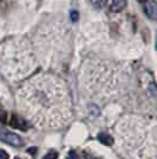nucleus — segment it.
<instances>
[{
    "instance_id": "nucleus-4",
    "label": "nucleus",
    "mask_w": 157,
    "mask_h": 159,
    "mask_svg": "<svg viewBox=\"0 0 157 159\" xmlns=\"http://www.w3.org/2000/svg\"><path fill=\"white\" fill-rule=\"evenodd\" d=\"M126 5V0H112L111 11L112 12H121Z\"/></svg>"
},
{
    "instance_id": "nucleus-14",
    "label": "nucleus",
    "mask_w": 157,
    "mask_h": 159,
    "mask_svg": "<svg viewBox=\"0 0 157 159\" xmlns=\"http://www.w3.org/2000/svg\"><path fill=\"white\" fill-rule=\"evenodd\" d=\"M15 159H19V158H15Z\"/></svg>"
},
{
    "instance_id": "nucleus-1",
    "label": "nucleus",
    "mask_w": 157,
    "mask_h": 159,
    "mask_svg": "<svg viewBox=\"0 0 157 159\" xmlns=\"http://www.w3.org/2000/svg\"><path fill=\"white\" fill-rule=\"evenodd\" d=\"M21 102L28 115L43 126H62L70 116L65 87L52 76H40L23 87Z\"/></svg>"
},
{
    "instance_id": "nucleus-10",
    "label": "nucleus",
    "mask_w": 157,
    "mask_h": 159,
    "mask_svg": "<svg viewBox=\"0 0 157 159\" xmlns=\"http://www.w3.org/2000/svg\"><path fill=\"white\" fill-rule=\"evenodd\" d=\"M77 19H78V12H77V11L71 12V20L72 21H77Z\"/></svg>"
},
{
    "instance_id": "nucleus-9",
    "label": "nucleus",
    "mask_w": 157,
    "mask_h": 159,
    "mask_svg": "<svg viewBox=\"0 0 157 159\" xmlns=\"http://www.w3.org/2000/svg\"><path fill=\"white\" fill-rule=\"evenodd\" d=\"M0 159H8V153L4 150H0Z\"/></svg>"
},
{
    "instance_id": "nucleus-5",
    "label": "nucleus",
    "mask_w": 157,
    "mask_h": 159,
    "mask_svg": "<svg viewBox=\"0 0 157 159\" xmlns=\"http://www.w3.org/2000/svg\"><path fill=\"white\" fill-rule=\"evenodd\" d=\"M97 138H98V140L102 144H104V145H106V146H111L112 144H113L112 137L109 135V134H106V133H99Z\"/></svg>"
},
{
    "instance_id": "nucleus-7",
    "label": "nucleus",
    "mask_w": 157,
    "mask_h": 159,
    "mask_svg": "<svg viewBox=\"0 0 157 159\" xmlns=\"http://www.w3.org/2000/svg\"><path fill=\"white\" fill-rule=\"evenodd\" d=\"M91 1V5L95 8H103L106 2V0H90Z\"/></svg>"
},
{
    "instance_id": "nucleus-8",
    "label": "nucleus",
    "mask_w": 157,
    "mask_h": 159,
    "mask_svg": "<svg viewBox=\"0 0 157 159\" xmlns=\"http://www.w3.org/2000/svg\"><path fill=\"white\" fill-rule=\"evenodd\" d=\"M57 157H58L57 152H54V151H51V152L47 153V154H46V156L43 159H57Z\"/></svg>"
},
{
    "instance_id": "nucleus-3",
    "label": "nucleus",
    "mask_w": 157,
    "mask_h": 159,
    "mask_svg": "<svg viewBox=\"0 0 157 159\" xmlns=\"http://www.w3.org/2000/svg\"><path fill=\"white\" fill-rule=\"evenodd\" d=\"M144 11H145V14L150 18V19H156L157 17V6H156V1L155 0H151V1H148L145 4V7H144Z\"/></svg>"
},
{
    "instance_id": "nucleus-6",
    "label": "nucleus",
    "mask_w": 157,
    "mask_h": 159,
    "mask_svg": "<svg viewBox=\"0 0 157 159\" xmlns=\"http://www.w3.org/2000/svg\"><path fill=\"white\" fill-rule=\"evenodd\" d=\"M11 125L15 128H20V129H24L26 127V121L23 119H20L18 116H12V121H11Z\"/></svg>"
},
{
    "instance_id": "nucleus-12",
    "label": "nucleus",
    "mask_w": 157,
    "mask_h": 159,
    "mask_svg": "<svg viewBox=\"0 0 157 159\" xmlns=\"http://www.w3.org/2000/svg\"><path fill=\"white\" fill-rule=\"evenodd\" d=\"M139 1H141V2H144V1H148V0H139Z\"/></svg>"
},
{
    "instance_id": "nucleus-13",
    "label": "nucleus",
    "mask_w": 157,
    "mask_h": 159,
    "mask_svg": "<svg viewBox=\"0 0 157 159\" xmlns=\"http://www.w3.org/2000/svg\"><path fill=\"white\" fill-rule=\"evenodd\" d=\"M89 159H98V158H89Z\"/></svg>"
},
{
    "instance_id": "nucleus-11",
    "label": "nucleus",
    "mask_w": 157,
    "mask_h": 159,
    "mask_svg": "<svg viewBox=\"0 0 157 159\" xmlns=\"http://www.w3.org/2000/svg\"><path fill=\"white\" fill-rule=\"evenodd\" d=\"M69 157H70V159H79L78 154L74 152V151H70V153H69Z\"/></svg>"
},
{
    "instance_id": "nucleus-2",
    "label": "nucleus",
    "mask_w": 157,
    "mask_h": 159,
    "mask_svg": "<svg viewBox=\"0 0 157 159\" xmlns=\"http://www.w3.org/2000/svg\"><path fill=\"white\" fill-rule=\"evenodd\" d=\"M0 140L5 144H8L11 146H21L24 144V141L21 139V137L15 134L13 132H10L7 129H4V128H0Z\"/></svg>"
}]
</instances>
